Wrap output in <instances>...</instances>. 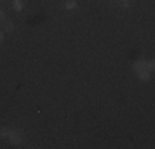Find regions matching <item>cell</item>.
<instances>
[{
	"label": "cell",
	"instance_id": "cell-1",
	"mask_svg": "<svg viewBox=\"0 0 155 149\" xmlns=\"http://www.w3.org/2000/svg\"><path fill=\"white\" fill-rule=\"evenodd\" d=\"M7 139H8L12 144L18 146V144H21L25 141V134H23L21 129H10V131H8V137H7Z\"/></svg>",
	"mask_w": 155,
	"mask_h": 149
},
{
	"label": "cell",
	"instance_id": "cell-2",
	"mask_svg": "<svg viewBox=\"0 0 155 149\" xmlns=\"http://www.w3.org/2000/svg\"><path fill=\"white\" fill-rule=\"evenodd\" d=\"M132 68H134V71H135V73L140 71V70H143V68H147V60H143V58L135 60L134 65H132Z\"/></svg>",
	"mask_w": 155,
	"mask_h": 149
},
{
	"label": "cell",
	"instance_id": "cell-3",
	"mask_svg": "<svg viewBox=\"0 0 155 149\" xmlns=\"http://www.w3.org/2000/svg\"><path fill=\"white\" fill-rule=\"evenodd\" d=\"M135 74H137V76H139V80H140V81H145V83H147V81L150 80V71H149V70H147V68L140 70V71H137Z\"/></svg>",
	"mask_w": 155,
	"mask_h": 149
},
{
	"label": "cell",
	"instance_id": "cell-4",
	"mask_svg": "<svg viewBox=\"0 0 155 149\" xmlns=\"http://www.w3.org/2000/svg\"><path fill=\"white\" fill-rule=\"evenodd\" d=\"M2 30H3V33H12L13 30H15V25H13V22L5 20V22L2 23Z\"/></svg>",
	"mask_w": 155,
	"mask_h": 149
},
{
	"label": "cell",
	"instance_id": "cell-5",
	"mask_svg": "<svg viewBox=\"0 0 155 149\" xmlns=\"http://www.w3.org/2000/svg\"><path fill=\"white\" fill-rule=\"evenodd\" d=\"M76 7H78L76 0H64V9L66 10H74Z\"/></svg>",
	"mask_w": 155,
	"mask_h": 149
},
{
	"label": "cell",
	"instance_id": "cell-6",
	"mask_svg": "<svg viewBox=\"0 0 155 149\" xmlns=\"http://www.w3.org/2000/svg\"><path fill=\"white\" fill-rule=\"evenodd\" d=\"M13 9H15L17 12H21V10H23V3H21V0H13Z\"/></svg>",
	"mask_w": 155,
	"mask_h": 149
},
{
	"label": "cell",
	"instance_id": "cell-7",
	"mask_svg": "<svg viewBox=\"0 0 155 149\" xmlns=\"http://www.w3.org/2000/svg\"><path fill=\"white\" fill-rule=\"evenodd\" d=\"M8 128H0V139H7L8 137Z\"/></svg>",
	"mask_w": 155,
	"mask_h": 149
},
{
	"label": "cell",
	"instance_id": "cell-8",
	"mask_svg": "<svg viewBox=\"0 0 155 149\" xmlns=\"http://www.w3.org/2000/svg\"><path fill=\"white\" fill-rule=\"evenodd\" d=\"M147 70H149L150 73H152L153 70H155V63H153V60H149V61H147Z\"/></svg>",
	"mask_w": 155,
	"mask_h": 149
},
{
	"label": "cell",
	"instance_id": "cell-9",
	"mask_svg": "<svg viewBox=\"0 0 155 149\" xmlns=\"http://www.w3.org/2000/svg\"><path fill=\"white\" fill-rule=\"evenodd\" d=\"M119 5L122 7V9H129L130 3H129V0H119Z\"/></svg>",
	"mask_w": 155,
	"mask_h": 149
},
{
	"label": "cell",
	"instance_id": "cell-10",
	"mask_svg": "<svg viewBox=\"0 0 155 149\" xmlns=\"http://www.w3.org/2000/svg\"><path fill=\"white\" fill-rule=\"evenodd\" d=\"M5 20H7V13L3 12V10H0V25H2Z\"/></svg>",
	"mask_w": 155,
	"mask_h": 149
},
{
	"label": "cell",
	"instance_id": "cell-11",
	"mask_svg": "<svg viewBox=\"0 0 155 149\" xmlns=\"http://www.w3.org/2000/svg\"><path fill=\"white\" fill-rule=\"evenodd\" d=\"M3 36H5V33H3V30L0 28V43H3Z\"/></svg>",
	"mask_w": 155,
	"mask_h": 149
},
{
	"label": "cell",
	"instance_id": "cell-12",
	"mask_svg": "<svg viewBox=\"0 0 155 149\" xmlns=\"http://www.w3.org/2000/svg\"><path fill=\"white\" fill-rule=\"evenodd\" d=\"M0 2H2V0H0Z\"/></svg>",
	"mask_w": 155,
	"mask_h": 149
}]
</instances>
